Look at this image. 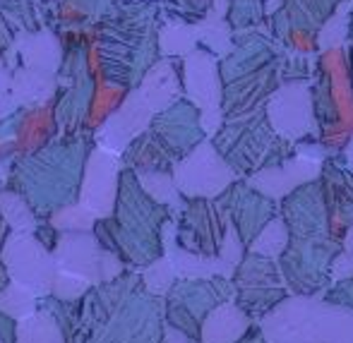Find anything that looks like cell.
<instances>
[{
	"label": "cell",
	"mask_w": 353,
	"mask_h": 343,
	"mask_svg": "<svg viewBox=\"0 0 353 343\" xmlns=\"http://www.w3.org/2000/svg\"><path fill=\"white\" fill-rule=\"evenodd\" d=\"M279 214L293 238L330 236V211H327L322 180H310L296 187L279 202Z\"/></svg>",
	"instance_id": "11"
},
{
	"label": "cell",
	"mask_w": 353,
	"mask_h": 343,
	"mask_svg": "<svg viewBox=\"0 0 353 343\" xmlns=\"http://www.w3.org/2000/svg\"><path fill=\"white\" fill-rule=\"evenodd\" d=\"M233 283L238 288H255V286H286L281 274L279 260L274 257L257 255V252H245L241 264L236 267ZM288 288V286H286Z\"/></svg>",
	"instance_id": "16"
},
{
	"label": "cell",
	"mask_w": 353,
	"mask_h": 343,
	"mask_svg": "<svg viewBox=\"0 0 353 343\" xmlns=\"http://www.w3.org/2000/svg\"><path fill=\"white\" fill-rule=\"evenodd\" d=\"M17 106H19V101H17V94H14V87H12V77L8 74V70L0 67V116L14 111Z\"/></svg>",
	"instance_id": "30"
},
{
	"label": "cell",
	"mask_w": 353,
	"mask_h": 343,
	"mask_svg": "<svg viewBox=\"0 0 353 343\" xmlns=\"http://www.w3.org/2000/svg\"><path fill=\"white\" fill-rule=\"evenodd\" d=\"M17 48L24 51V61L29 63L34 70H43V72H53L61 61V51L58 43L48 34H39V37H29L19 43Z\"/></svg>",
	"instance_id": "21"
},
{
	"label": "cell",
	"mask_w": 353,
	"mask_h": 343,
	"mask_svg": "<svg viewBox=\"0 0 353 343\" xmlns=\"http://www.w3.org/2000/svg\"><path fill=\"white\" fill-rule=\"evenodd\" d=\"M291 295L286 286H255V288H238L236 291V305L243 307L252 320L260 322L265 315H270L276 305H281Z\"/></svg>",
	"instance_id": "18"
},
{
	"label": "cell",
	"mask_w": 353,
	"mask_h": 343,
	"mask_svg": "<svg viewBox=\"0 0 353 343\" xmlns=\"http://www.w3.org/2000/svg\"><path fill=\"white\" fill-rule=\"evenodd\" d=\"M142 278H144V286L152 295H168L171 288L176 286V267L168 257H159L154 260L147 269L142 271Z\"/></svg>",
	"instance_id": "25"
},
{
	"label": "cell",
	"mask_w": 353,
	"mask_h": 343,
	"mask_svg": "<svg viewBox=\"0 0 353 343\" xmlns=\"http://www.w3.org/2000/svg\"><path fill=\"white\" fill-rule=\"evenodd\" d=\"M159 46L166 56H188L197 46V24H168L159 34Z\"/></svg>",
	"instance_id": "23"
},
{
	"label": "cell",
	"mask_w": 353,
	"mask_h": 343,
	"mask_svg": "<svg viewBox=\"0 0 353 343\" xmlns=\"http://www.w3.org/2000/svg\"><path fill=\"white\" fill-rule=\"evenodd\" d=\"M216 202L228 214L245 245H250L257 238V233L279 214V202L267 197L265 192L255 190L245 178L233 183L221 197H216Z\"/></svg>",
	"instance_id": "10"
},
{
	"label": "cell",
	"mask_w": 353,
	"mask_h": 343,
	"mask_svg": "<svg viewBox=\"0 0 353 343\" xmlns=\"http://www.w3.org/2000/svg\"><path fill=\"white\" fill-rule=\"evenodd\" d=\"M137 180H140V187L149 195V200H154L157 205L171 207L173 216L185 209V197L178 190L176 178H173V171H137Z\"/></svg>",
	"instance_id": "17"
},
{
	"label": "cell",
	"mask_w": 353,
	"mask_h": 343,
	"mask_svg": "<svg viewBox=\"0 0 353 343\" xmlns=\"http://www.w3.org/2000/svg\"><path fill=\"white\" fill-rule=\"evenodd\" d=\"M152 118L154 108L140 96V92H132L125 98V103L118 108V113H113L106 121L103 130L99 132V142L106 152L121 154L128 147V142H132L137 135L147 130Z\"/></svg>",
	"instance_id": "14"
},
{
	"label": "cell",
	"mask_w": 353,
	"mask_h": 343,
	"mask_svg": "<svg viewBox=\"0 0 353 343\" xmlns=\"http://www.w3.org/2000/svg\"><path fill=\"white\" fill-rule=\"evenodd\" d=\"M58 269L84 278L87 283L111 281L123 271V264L116 255L101 250L89 231H70L61 238L58 250L53 252Z\"/></svg>",
	"instance_id": "9"
},
{
	"label": "cell",
	"mask_w": 353,
	"mask_h": 343,
	"mask_svg": "<svg viewBox=\"0 0 353 343\" xmlns=\"http://www.w3.org/2000/svg\"><path fill=\"white\" fill-rule=\"evenodd\" d=\"M14 343H65L63 331L46 312H34L17 322V341Z\"/></svg>",
	"instance_id": "19"
},
{
	"label": "cell",
	"mask_w": 353,
	"mask_h": 343,
	"mask_svg": "<svg viewBox=\"0 0 353 343\" xmlns=\"http://www.w3.org/2000/svg\"><path fill=\"white\" fill-rule=\"evenodd\" d=\"M0 343H3V341H0Z\"/></svg>",
	"instance_id": "38"
},
{
	"label": "cell",
	"mask_w": 353,
	"mask_h": 343,
	"mask_svg": "<svg viewBox=\"0 0 353 343\" xmlns=\"http://www.w3.org/2000/svg\"><path fill=\"white\" fill-rule=\"evenodd\" d=\"M210 139L241 178L296 156V142L276 135L265 108L238 121H226Z\"/></svg>",
	"instance_id": "2"
},
{
	"label": "cell",
	"mask_w": 353,
	"mask_h": 343,
	"mask_svg": "<svg viewBox=\"0 0 353 343\" xmlns=\"http://www.w3.org/2000/svg\"><path fill=\"white\" fill-rule=\"evenodd\" d=\"M332 158H334V161L339 163V166H344L346 171L353 173V137L349 139V142H346V147L341 149L339 154H334Z\"/></svg>",
	"instance_id": "32"
},
{
	"label": "cell",
	"mask_w": 353,
	"mask_h": 343,
	"mask_svg": "<svg viewBox=\"0 0 353 343\" xmlns=\"http://www.w3.org/2000/svg\"><path fill=\"white\" fill-rule=\"evenodd\" d=\"M322 176V163L312 161L305 156H291L288 161L279 163V166L262 168V171L252 173L250 178H245L255 190L265 192L267 197L281 202L286 195H291L296 187L305 185L310 180H317Z\"/></svg>",
	"instance_id": "13"
},
{
	"label": "cell",
	"mask_w": 353,
	"mask_h": 343,
	"mask_svg": "<svg viewBox=\"0 0 353 343\" xmlns=\"http://www.w3.org/2000/svg\"><path fill=\"white\" fill-rule=\"evenodd\" d=\"M267 343H353V310L322 295H288L260 320Z\"/></svg>",
	"instance_id": "1"
},
{
	"label": "cell",
	"mask_w": 353,
	"mask_h": 343,
	"mask_svg": "<svg viewBox=\"0 0 353 343\" xmlns=\"http://www.w3.org/2000/svg\"><path fill=\"white\" fill-rule=\"evenodd\" d=\"M118 161L106 149H97L89 156L87 178L82 185V200L79 205L94 214L97 218H106L113 214L118 192Z\"/></svg>",
	"instance_id": "12"
},
{
	"label": "cell",
	"mask_w": 353,
	"mask_h": 343,
	"mask_svg": "<svg viewBox=\"0 0 353 343\" xmlns=\"http://www.w3.org/2000/svg\"><path fill=\"white\" fill-rule=\"evenodd\" d=\"M0 214L12 226L14 233H34V228H37L34 214L29 211V207L14 192H3L0 195Z\"/></svg>",
	"instance_id": "26"
},
{
	"label": "cell",
	"mask_w": 353,
	"mask_h": 343,
	"mask_svg": "<svg viewBox=\"0 0 353 343\" xmlns=\"http://www.w3.org/2000/svg\"><path fill=\"white\" fill-rule=\"evenodd\" d=\"M351 3H353V0H351Z\"/></svg>",
	"instance_id": "37"
},
{
	"label": "cell",
	"mask_w": 353,
	"mask_h": 343,
	"mask_svg": "<svg viewBox=\"0 0 353 343\" xmlns=\"http://www.w3.org/2000/svg\"><path fill=\"white\" fill-rule=\"evenodd\" d=\"M94 216L89 209H84L82 205L77 207H65L63 211H58L56 216L51 218V223L61 231H92L94 228Z\"/></svg>",
	"instance_id": "27"
},
{
	"label": "cell",
	"mask_w": 353,
	"mask_h": 343,
	"mask_svg": "<svg viewBox=\"0 0 353 343\" xmlns=\"http://www.w3.org/2000/svg\"><path fill=\"white\" fill-rule=\"evenodd\" d=\"M173 178L185 200H216L241 180L238 171L221 156L212 139H202L190 154L178 158Z\"/></svg>",
	"instance_id": "4"
},
{
	"label": "cell",
	"mask_w": 353,
	"mask_h": 343,
	"mask_svg": "<svg viewBox=\"0 0 353 343\" xmlns=\"http://www.w3.org/2000/svg\"><path fill=\"white\" fill-rule=\"evenodd\" d=\"M183 87H185L190 101L200 108L202 127H205L207 137H214L223 125V79L216 56L207 48H195L192 53H188L185 67H183Z\"/></svg>",
	"instance_id": "5"
},
{
	"label": "cell",
	"mask_w": 353,
	"mask_h": 343,
	"mask_svg": "<svg viewBox=\"0 0 353 343\" xmlns=\"http://www.w3.org/2000/svg\"><path fill=\"white\" fill-rule=\"evenodd\" d=\"M349 43H353V5H351V14H349Z\"/></svg>",
	"instance_id": "35"
},
{
	"label": "cell",
	"mask_w": 353,
	"mask_h": 343,
	"mask_svg": "<svg viewBox=\"0 0 353 343\" xmlns=\"http://www.w3.org/2000/svg\"><path fill=\"white\" fill-rule=\"evenodd\" d=\"M255 322L257 320H252L243 307L236 305V300H226L205 317L200 343H236Z\"/></svg>",
	"instance_id": "15"
},
{
	"label": "cell",
	"mask_w": 353,
	"mask_h": 343,
	"mask_svg": "<svg viewBox=\"0 0 353 343\" xmlns=\"http://www.w3.org/2000/svg\"><path fill=\"white\" fill-rule=\"evenodd\" d=\"M37 293L29 291L27 286L12 281L0 295V312H5L8 317H14L19 322L37 312Z\"/></svg>",
	"instance_id": "24"
},
{
	"label": "cell",
	"mask_w": 353,
	"mask_h": 343,
	"mask_svg": "<svg viewBox=\"0 0 353 343\" xmlns=\"http://www.w3.org/2000/svg\"><path fill=\"white\" fill-rule=\"evenodd\" d=\"M226 19L233 32H250L267 19V0H228Z\"/></svg>",
	"instance_id": "22"
},
{
	"label": "cell",
	"mask_w": 353,
	"mask_h": 343,
	"mask_svg": "<svg viewBox=\"0 0 353 343\" xmlns=\"http://www.w3.org/2000/svg\"><path fill=\"white\" fill-rule=\"evenodd\" d=\"M341 252H344L341 240L332 236H291V242L279 257V267L288 291L293 295H325L327 288L334 283L332 269Z\"/></svg>",
	"instance_id": "3"
},
{
	"label": "cell",
	"mask_w": 353,
	"mask_h": 343,
	"mask_svg": "<svg viewBox=\"0 0 353 343\" xmlns=\"http://www.w3.org/2000/svg\"><path fill=\"white\" fill-rule=\"evenodd\" d=\"M3 264L14 283H22L39 298L53 293L58 276L56 255L46 250L32 233H12L3 247Z\"/></svg>",
	"instance_id": "7"
},
{
	"label": "cell",
	"mask_w": 353,
	"mask_h": 343,
	"mask_svg": "<svg viewBox=\"0 0 353 343\" xmlns=\"http://www.w3.org/2000/svg\"><path fill=\"white\" fill-rule=\"evenodd\" d=\"M163 343H200V341L192 339L190 334H185V331L178 329V326H173L171 322H166V324H163Z\"/></svg>",
	"instance_id": "31"
},
{
	"label": "cell",
	"mask_w": 353,
	"mask_h": 343,
	"mask_svg": "<svg viewBox=\"0 0 353 343\" xmlns=\"http://www.w3.org/2000/svg\"><path fill=\"white\" fill-rule=\"evenodd\" d=\"M288 242H291V231H288V226H286V221H283L281 214H276V216L272 218V221L267 223L260 233H257V238L248 245V250L257 252V255L279 260L281 252L288 247Z\"/></svg>",
	"instance_id": "20"
},
{
	"label": "cell",
	"mask_w": 353,
	"mask_h": 343,
	"mask_svg": "<svg viewBox=\"0 0 353 343\" xmlns=\"http://www.w3.org/2000/svg\"><path fill=\"white\" fill-rule=\"evenodd\" d=\"M89 286H92V283H87L84 278L58 269V276H56V281H53V295L61 298V300H72V298L82 295Z\"/></svg>",
	"instance_id": "28"
},
{
	"label": "cell",
	"mask_w": 353,
	"mask_h": 343,
	"mask_svg": "<svg viewBox=\"0 0 353 343\" xmlns=\"http://www.w3.org/2000/svg\"><path fill=\"white\" fill-rule=\"evenodd\" d=\"M176 218L178 245L202 257H221L231 218L216 200H188Z\"/></svg>",
	"instance_id": "6"
},
{
	"label": "cell",
	"mask_w": 353,
	"mask_h": 343,
	"mask_svg": "<svg viewBox=\"0 0 353 343\" xmlns=\"http://www.w3.org/2000/svg\"><path fill=\"white\" fill-rule=\"evenodd\" d=\"M322 298H325L327 302H332V305L349 307V310H353V276H346V278L334 281L330 288H327Z\"/></svg>",
	"instance_id": "29"
},
{
	"label": "cell",
	"mask_w": 353,
	"mask_h": 343,
	"mask_svg": "<svg viewBox=\"0 0 353 343\" xmlns=\"http://www.w3.org/2000/svg\"><path fill=\"white\" fill-rule=\"evenodd\" d=\"M0 176H3V166H0Z\"/></svg>",
	"instance_id": "36"
},
{
	"label": "cell",
	"mask_w": 353,
	"mask_h": 343,
	"mask_svg": "<svg viewBox=\"0 0 353 343\" xmlns=\"http://www.w3.org/2000/svg\"><path fill=\"white\" fill-rule=\"evenodd\" d=\"M341 245H344L346 252H351V255H353V226L349 228V231H346V236L341 238Z\"/></svg>",
	"instance_id": "34"
},
{
	"label": "cell",
	"mask_w": 353,
	"mask_h": 343,
	"mask_svg": "<svg viewBox=\"0 0 353 343\" xmlns=\"http://www.w3.org/2000/svg\"><path fill=\"white\" fill-rule=\"evenodd\" d=\"M265 111L276 135L291 139V142H301L305 137H320L317 135L315 108H312L310 82H283L270 96Z\"/></svg>",
	"instance_id": "8"
},
{
	"label": "cell",
	"mask_w": 353,
	"mask_h": 343,
	"mask_svg": "<svg viewBox=\"0 0 353 343\" xmlns=\"http://www.w3.org/2000/svg\"><path fill=\"white\" fill-rule=\"evenodd\" d=\"M236 343H267V336H265V331H262L260 322H255V324L245 331V336L238 339Z\"/></svg>",
	"instance_id": "33"
}]
</instances>
